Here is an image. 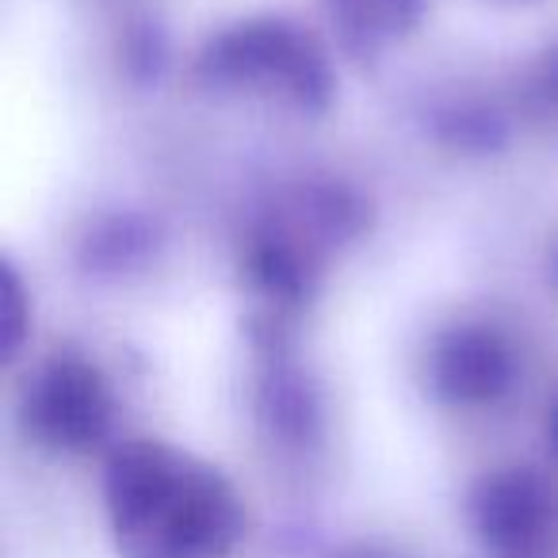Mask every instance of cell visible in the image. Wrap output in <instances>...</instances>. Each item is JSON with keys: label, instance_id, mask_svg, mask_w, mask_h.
<instances>
[{"label": "cell", "instance_id": "1", "mask_svg": "<svg viewBox=\"0 0 558 558\" xmlns=\"http://www.w3.org/2000/svg\"><path fill=\"white\" fill-rule=\"evenodd\" d=\"M104 497L123 558H226L245 524L230 482L161 440L111 451Z\"/></svg>", "mask_w": 558, "mask_h": 558}, {"label": "cell", "instance_id": "2", "mask_svg": "<svg viewBox=\"0 0 558 558\" xmlns=\"http://www.w3.org/2000/svg\"><path fill=\"white\" fill-rule=\"evenodd\" d=\"M199 73L210 85L268 88L303 111H322L333 96L326 54L279 20H253L218 35L203 54Z\"/></svg>", "mask_w": 558, "mask_h": 558}, {"label": "cell", "instance_id": "3", "mask_svg": "<svg viewBox=\"0 0 558 558\" xmlns=\"http://www.w3.org/2000/svg\"><path fill=\"white\" fill-rule=\"evenodd\" d=\"M24 421L50 448L88 451L111 428V390L85 356L62 352L27 383Z\"/></svg>", "mask_w": 558, "mask_h": 558}, {"label": "cell", "instance_id": "4", "mask_svg": "<svg viewBox=\"0 0 558 558\" xmlns=\"http://www.w3.org/2000/svg\"><path fill=\"white\" fill-rule=\"evenodd\" d=\"M478 539L497 558H547L555 550V501L527 471H501L478 482L471 497Z\"/></svg>", "mask_w": 558, "mask_h": 558}, {"label": "cell", "instance_id": "5", "mask_svg": "<svg viewBox=\"0 0 558 558\" xmlns=\"http://www.w3.org/2000/svg\"><path fill=\"white\" fill-rule=\"evenodd\" d=\"M433 387L448 402L478 405L494 402L512 383V352L494 329L463 326L451 329L433 352Z\"/></svg>", "mask_w": 558, "mask_h": 558}, {"label": "cell", "instance_id": "6", "mask_svg": "<svg viewBox=\"0 0 558 558\" xmlns=\"http://www.w3.org/2000/svg\"><path fill=\"white\" fill-rule=\"evenodd\" d=\"M333 9L344 27V43L352 50L372 54L379 43L395 39L405 27L417 24L421 0H333Z\"/></svg>", "mask_w": 558, "mask_h": 558}, {"label": "cell", "instance_id": "7", "mask_svg": "<svg viewBox=\"0 0 558 558\" xmlns=\"http://www.w3.org/2000/svg\"><path fill=\"white\" fill-rule=\"evenodd\" d=\"M24 326H27V303L20 276L4 264V288H0V349L4 356H16V349L24 344Z\"/></svg>", "mask_w": 558, "mask_h": 558}, {"label": "cell", "instance_id": "8", "mask_svg": "<svg viewBox=\"0 0 558 558\" xmlns=\"http://www.w3.org/2000/svg\"><path fill=\"white\" fill-rule=\"evenodd\" d=\"M543 93H547L550 100H558V54H550L547 65H543Z\"/></svg>", "mask_w": 558, "mask_h": 558}, {"label": "cell", "instance_id": "9", "mask_svg": "<svg viewBox=\"0 0 558 558\" xmlns=\"http://www.w3.org/2000/svg\"><path fill=\"white\" fill-rule=\"evenodd\" d=\"M489 4H509V9H517V4H535V0H489Z\"/></svg>", "mask_w": 558, "mask_h": 558}, {"label": "cell", "instance_id": "10", "mask_svg": "<svg viewBox=\"0 0 558 558\" xmlns=\"http://www.w3.org/2000/svg\"><path fill=\"white\" fill-rule=\"evenodd\" d=\"M550 436H555V444H558V410H555V417H550Z\"/></svg>", "mask_w": 558, "mask_h": 558}]
</instances>
